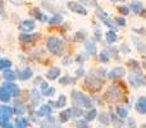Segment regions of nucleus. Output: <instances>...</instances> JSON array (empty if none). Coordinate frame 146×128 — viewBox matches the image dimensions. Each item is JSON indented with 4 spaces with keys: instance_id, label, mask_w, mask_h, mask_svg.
<instances>
[{
    "instance_id": "14",
    "label": "nucleus",
    "mask_w": 146,
    "mask_h": 128,
    "mask_svg": "<svg viewBox=\"0 0 146 128\" xmlns=\"http://www.w3.org/2000/svg\"><path fill=\"white\" fill-rule=\"evenodd\" d=\"M31 77H32V69H31V68H25L22 72L18 73V78L22 81H26Z\"/></svg>"
},
{
    "instance_id": "40",
    "label": "nucleus",
    "mask_w": 146,
    "mask_h": 128,
    "mask_svg": "<svg viewBox=\"0 0 146 128\" xmlns=\"http://www.w3.org/2000/svg\"><path fill=\"white\" fill-rule=\"evenodd\" d=\"M42 92H44V95H46V96H50V95H53V94H54V88L49 86V87L46 88L45 91H42Z\"/></svg>"
},
{
    "instance_id": "30",
    "label": "nucleus",
    "mask_w": 146,
    "mask_h": 128,
    "mask_svg": "<svg viewBox=\"0 0 146 128\" xmlns=\"http://www.w3.org/2000/svg\"><path fill=\"white\" fill-rule=\"evenodd\" d=\"M99 121H100L101 123H104V124H109L110 119H109V115L106 113H100L99 114Z\"/></svg>"
},
{
    "instance_id": "41",
    "label": "nucleus",
    "mask_w": 146,
    "mask_h": 128,
    "mask_svg": "<svg viewBox=\"0 0 146 128\" xmlns=\"http://www.w3.org/2000/svg\"><path fill=\"white\" fill-rule=\"evenodd\" d=\"M72 82H73V80L72 78H69L68 76H67L66 78H62L60 80V83H72Z\"/></svg>"
},
{
    "instance_id": "9",
    "label": "nucleus",
    "mask_w": 146,
    "mask_h": 128,
    "mask_svg": "<svg viewBox=\"0 0 146 128\" xmlns=\"http://www.w3.org/2000/svg\"><path fill=\"white\" fill-rule=\"evenodd\" d=\"M4 87L7 88L8 91H9L10 94H12V96H14V97H17V96H19V94H21V91H19V88H18V86H15L14 83H12L9 81V82H7L4 85Z\"/></svg>"
},
{
    "instance_id": "34",
    "label": "nucleus",
    "mask_w": 146,
    "mask_h": 128,
    "mask_svg": "<svg viewBox=\"0 0 146 128\" xmlns=\"http://www.w3.org/2000/svg\"><path fill=\"white\" fill-rule=\"evenodd\" d=\"M110 117H111V121H113L114 126H115L117 128H119V127H122V126H123V122H122L121 119H118V118H117V117L114 115V114H111Z\"/></svg>"
},
{
    "instance_id": "38",
    "label": "nucleus",
    "mask_w": 146,
    "mask_h": 128,
    "mask_svg": "<svg viewBox=\"0 0 146 128\" xmlns=\"http://www.w3.org/2000/svg\"><path fill=\"white\" fill-rule=\"evenodd\" d=\"M86 122L87 121H77V127L78 128H90V126Z\"/></svg>"
},
{
    "instance_id": "2",
    "label": "nucleus",
    "mask_w": 146,
    "mask_h": 128,
    "mask_svg": "<svg viewBox=\"0 0 146 128\" xmlns=\"http://www.w3.org/2000/svg\"><path fill=\"white\" fill-rule=\"evenodd\" d=\"M72 99L76 104H78V106H83V108H92V103L86 95H83L80 91H73L72 92Z\"/></svg>"
},
{
    "instance_id": "17",
    "label": "nucleus",
    "mask_w": 146,
    "mask_h": 128,
    "mask_svg": "<svg viewBox=\"0 0 146 128\" xmlns=\"http://www.w3.org/2000/svg\"><path fill=\"white\" fill-rule=\"evenodd\" d=\"M71 117H72V109H66V110H63L60 114H59V118H60L62 123H66V122H68Z\"/></svg>"
},
{
    "instance_id": "45",
    "label": "nucleus",
    "mask_w": 146,
    "mask_h": 128,
    "mask_svg": "<svg viewBox=\"0 0 146 128\" xmlns=\"http://www.w3.org/2000/svg\"><path fill=\"white\" fill-rule=\"evenodd\" d=\"M12 3H14V4H17V5H19V4H22L23 3V0H10Z\"/></svg>"
},
{
    "instance_id": "6",
    "label": "nucleus",
    "mask_w": 146,
    "mask_h": 128,
    "mask_svg": "<svg viewBox=\"0 0 146 128\" xmlns=\"http://www.w3.org/2000/svg\"><path fill=\"white\" fill-rule=\"evenodd\" d=\"M67 5H68V8L72 10V12L77 13V14H81V15H86V14H87V12H86L85 8H83L81 4L76 3V1H69Z\"/></svg>"
},
{
    "instance_id": "43",
    "label": "nucleus",
    "mask_w": 146,
    "mask_h": 128,
    "mask_svg": "<svg viewBox=\"0 0 146 128\" xmlns=\"http://www.w3.org/2000/svg\"><path fill=\"white\" fill-rule=\"evenodd\" d=\"M137 50H141V51H145V48H144V44H137Z\"/></svg>"
},
{
    "instance_id": "19",
    "label": "nucleus",
    "mask_w": 146,
    "mask_h": 128,
    "mask_svg": "<svg viewBox=\"0 0 146 128\" xmlns=\"http://www.w3.org/2000/svg\"><path fill=\"white\" fill-rule=\"evenodd\" d=\"M50 113H51V108L49 105H42L37 111V114L40 117H46V115H49Z\"/></svg>"
},
{
    "instance_id": "29",
    "label": "nucleus",
    "mask_w": 146,
    "mask_h": 128,
    "mask_svg": "<svg viewBox=\"0 0 146 128\" xmlns=\"http://www.w3.org/2000/svg\"><path fill=\"white\" fill-rule=\"evenodd\" d=\"M31 13H32V14H33V17H35V18H37V19H40V21H46V19H48V18H46V17H44V14H41V13H40V10H38V9H36V8H35V9H32V10H31Z\"/></svg>"
},
{
    "instance_id": "20",
    "label": "nucleus",
    "mask_w": 146,
    "mask_h": 128,
    "mask_svg": "<svg viewBox=\"0 0 146 128\" xmlns=\"http://www.w3.org/2000/svg\"><path fill=\"white\" fill-rule=\"evenodd\" d=\"M66 103H67L66 96H64V95H60L56 103H50V104H51V105H55L56 108H64V106H66Z\"/></svg>"
},
{
    "instance_id": "11",
    "label": "nucleus",
    "mask_w": 146,
    "mask_h": 128,
    "mask_svg": "<svg viewBox=\"0 0 146 128\" xmlns=\"http://www.w3.org/2000/svg\"><path fill=\"white\" fill-rule=\"evenodd\" d=\"M33 28H35V22L31 19L23 21L22 25H21V30L25 31V32H30V31H32Z\"/></svg>"
},
{
    "instance_id": "48",
    "label": "nucleus",
    "mask_w": 146,
    "mask_h": 128,
    "mask_svg": "<svg viewBox=\"0 0 146 128\" xmlns=\"http://www.w3.org/2000/svg\"><path fill=\"white\" fill-rule=\"evenodd\" d=\"M144 65H145V68H146V62H145V63H144Z\"/></svg>"
},
{
    "instance_id": "28",
    "label": "nucleus",
    "mask_w": 146,
    "mask_h": 128,
    "mask_svg": "<svg viewBox=\"0 0 146 128\" xmlns=\"http://www.w3.org/2000/svg\"><path fill=\"white\" fill-rule=\"evenodd\" d=\"M62 21H63V17H62L60 14H56V15H54L50 21H49V23H50L51 26H55V25H59Z\"/></svg>"
},
{
    "instance_id": "22",
    "label": "nucleus",
    "mask_w": 146,
    "mask_h": 128,
    "mask_svg": "<svg viewBox=\"0 0 146 128\" xmlns=\"http://www.w3.org/2000/svg\"><path fill=\"white\" fill-rule=\"evenodd\" d=\"M86 50H87V53L90 54V55H95V53H96L95 44H94L92 41H87V42H86Z\"/></svg>"
},
{
    "instance_id": "15",
    "label": "nucleus",
    "mask_w": 146,
    "mask_h": 128,
    "mask_svg": "<svg viewBox=\"0 0 146 128\" xmlns=\"http://www.w3.org/2000/svg\"><path fill=\"white\" fill-rule=\"evenodd\" d=\"M59 76H60V68H58V67H53L48 72V78L49 80H51V81L56 80Z\"/></svg>"
},
{
    "instance_id": "21",
    "label": "nucleus",
    "mask_w": 146,
    "mask_h": 128,
    "mask_svg": "<svg viewBox=\"0 0 146 128\" xmlns=\"http://www.w3.org/2000/svg\"><path fill=\"white\" fill-rule=\"evenodd\" d=\"M96 117H98V111H96V109H90V110L86 113L85 119H86L87 122H90V121H94Z\"/></svg>"
},
{
    "instance_id": "31",
    "label": "nucleus",
    "mask_w": 146,
    "mask_h": 128,
    "mask_svg": "<svg viewBox=\"0 0 146 128\" xmlns=\"http://www.w3.org/2000/svg\"><path fill=\"white\" fill-rule=\"evenodd\" d=\"M0 126H1V128H13V126L9 123V119L1 118V117H0Z\"/></svg>"
},
{
    "instance_id": "24",
    "label": "nucleus",
    "mask_w": 146,
    "mask_h": 128,
    "mask_svg": "<svg viewBox=\"0 0 146 128\" xmlns=\"http://www.w3.org/2000/svg\"><path fill=\"white\" fill-rule=\"evenodd\" d=\"M117 33L114 32V31H108L106 32V41H108L109 44H113V42H115L117 41Z\"/></svg>"
},
{
    "instance_id": "27",
    "label": "nucleus",
    "mask_w": 146,
    "mask_h": 128,
    "mask_svg": "<svg viewBox=\"0 0 146 128\" xmlns=\"http://www.w3.org/2000/svg\"><path fill=\"white\" fill-rule=\"evenodd\" d=\"M12 67V62L8 59H0V69H9Z\"/></svg>"
},
{
    "instance_id": "46",
    "label": "nucleus",
    "mask_w": 146,
    "mask_h": 128,
    "mask_svg": "<svg viewBox=\"0 0 146 128\" xmlns=\"http://www.w3.org/2000/svg\"><path fill=\"white\" fill-rule=\"evenodd\" d=\"M51 127V124H49V123H44V124H41V128H50Z\"/></svg>"
},
{
    "instance_id": "16",
    "label": "nucleus",
    "mask_w": 146,
    "mask_h": 128,
    "mask_svg": "<svg viewBox=\"0 0 146 128\" xmlns=\"http://www.w3.org/2000/svg\"><path fill=\"white\" fill-rule=\"evenodd\" d=\"M38 37V35H30V33H22V35L19 36V40L22 41V42H32V41H35L36 38Z\"/></svg>"
},
{
    "instance_id": "33",
    "label": "nucleus",
    "mask_w": 146,
    "mask_h": 128,
    "mask_svg": "<svg viewBox=\"0 0 146 128\" xmlns=\"http://www.w3.org/2000/svg\"><path fill=\"white\" fill-rule=\"evenodd\" d=\"M117 113H118L119 118H127V115H128V111L124 108H117Z\"/></svg>"
},
{
    "instance_id": "7",
    "label": "nucleus",
    "mask_w": 146,
    "mask_h": 128,
    "mask_svg": "<svg viewBox=\"0 0 146 128\" xmlns=\"http://www.w3.org/2000/svg\"><path fill=\"white\" fill-rule=\"evenodd\" d=\"M86 85L88 86L87 88H90V90H92V91H98L101 88V82L95 77H88L87 80H86Z\"/></svg>"
},
{
    "instance_id": "37",
    "label": "nucleus",
    "mask_w": 146,
    "mask_h": 128,
    "mask_svg": "<svg viewBox=\"0 0 146 128\" xmlns=\"http://www.w3.org/2000/svg\"><path fill=\"white\" fill-rule=\"evenodd\" d=\"M119 9V13H122L123 15H127L129 13V8H127V7H124V5H122V7H119L118 8Z\"/></svg>"
},
{
    "instance_id": "44",
    "label": "nucleus",
    "mask_w": 146,
    "mask_h": 128,
    "mask_svg": "<svg viewBox=\"0 0 146 128\" xmlns=\"http://www.w3.org/2000/svg\"><path fill=\"white\" fill-rule=\"evenodd\" d=\"M83 72H85V70H83V68H80V69L76 70V74H77V76H82Z\"/></svg>"
},
{
    "instance_id": "18",
    "label": "nucleus",
    "mask_w": 146,
    "mask_h": 128,
    "mask_svg": "<svg viewBox=\"0 0 146 128\" xmlns=\"http://www.w3.org/2000/svg\"><path fill=\"white\" fill-rule=\"evenodd\" d=\"M131 9L133 10L136 14H140V13L142 12V3L141 1H139V0H135V1H132V4H131Z\"/></svg>"
},
{
    "instance_id": "4",
    "label": "nucleus",
    "mask_w": 146,
    "mask_h": 128,
    "mask_svg": "<svg viewBox=\"0 0 146 128\" xmlns=\"http://www.w3.org/2000/svg\"><path fill=\"white\" fill-rule=\"evenodd\" d=\"M96 14H98V17L100 18L101 21H103L104 23H105L108 27H110V28H113V30H115L117 28V26H115V23H114V21L111 19L110 17H109L108 14H106L105 12H104L103 9H98L96 10Z\"/></svg>"
},
{
    "instance_id": "3",
    "label": "nucleus",
    "mask_w": 146,
    "mask_h": 128,
    "mask_svg": "<svg viewBox=\"0 0 146 128\" xmlns=\"http://www.w3.org/2000/svg\"><path fill=\"white\" fill-rule=\"evenodd\" d=\"M121 97H122V94L117 86H111V87L106 91L105 99L109 101V103H117L118 100H121Z\"/></svg>"
},
{
    "instance_id": "1",
    "label": "nucleus",
    "mask_w": 146,
    "mask_h": 128,
    "mask_svg": "<svg viewBox=\"0 0 146 128\" xmlns=\"http://www.w3.org/2000/svg\"><path fill=\"white\" fill-rule=\"evenodd\" d=\"M48 49L51 54L59 55V54H62V51H63V49H64V44L59 37L53 36V37H50L48 40Z\"/></svg>"
},
{
    "instance_id": "42",
    "label": "nucleus",
    "mask_w": 146,
    "mask_h": 128,
    "mask_svg": "<svg viewBox=\"0 0 146 128\" xmlns=\"http://www.w3.org/2000/svg\"><path fill=\"white\" fill-rule=\"evenodd\" d=\"M73 114H74L76 117H80L81 114H82V110L78 109V108H73Z\"/></svg>"
},
{
    "instance_id": "5",
    "label": "nucleus",
    "mask_w": 146,
    "mask_h": 128,
    "mask_svg": "<svg viewBox=\"0 0 146 128\" xmlns=\"http://www.w3.org/2000/svg\"><path fill=\"white\" fill-rule=\"evenodd\" d=\"M128 80H129V83H131L133 87H140V86L146 85L145 78L140 74H129Z\"/></svg>"
},
{
    "instance_id": "13",
    "label": "nucleus",
    "mask_w": 146,
    "mask_h": 128,
    "mask_svg": "<svg viewBox=\"0 0 146 128\" xmlns=\"http://www.w3.org/2000/svg\"><path fill=\"white\" fill-rule=\"evenodd\" d=\"M12 115H13L12 108H9V106H1V108H0V117H1V118L10 119Z\"/></svg>"
},
{
    "instance_id": "26",
    "label": "nucleus",
    "mask_w": 146,
    "mask_h": 128,
    "mask_svg": "<svg viewBox=\"0 0 146 128\" xmlns=\"http://www.w3.org/2000/svg\"><path fill=\"white\" fill-rule=\"evenodd\" d=\"M15 126H17V128H27L28 122H27V119H25V118H18L17 121H15Z\"/></svg>"
},
{
    "instance_id": "12",
    "label": "nucleus",
    "mask_w": 146,
    "mask_h": 128,
    "mask_svg": "<svg viewBox=\"0 0 146 128\" xmlns=\"http://www.w3.org/2000/svg\"><path fill=\"white\" fill-rule=\"evenodd\" d=\"M10 96H12V94H10L4 86H1V87H0V101L8 103V101L10 100Z\"/></svg>"
},
{
    "instance_id": "35",
    "label": "nucleus",
    "mask_w": 146,
    "mask_h": 128,
    "mask_svg": "<svg viewBox=\"0 0 146 128\" xmlns=\"http://www.w3.org/2000/svg\"><path fill=\"white\" fill-rule=\"evenodd\" d=\"M32 100H33V104L40 101V94L37 92V90H32Z\"/></svg>"
},
{
    "instance_id": "8",
    "label": "nucleus",
    "mask_w": 146,
    "mask_h": 128,
    "mask_svg": "<svg viewBox=\"0 0 146 128\" xmlns=\"http://www.w3.org/2000/svg\"><path fill=\"white\" fill-rule=\"evenodd\" d=\"M124 74H126V70H124L122 67H117V68H114L113 70H110V72H109L108 78H110V80H115V78L123 77Z\"/></svg>"
},
{
    "instance_id": "47",
    "label": "nucleus",
    "mask_w": 146,
    "mask_h": 128,
    "mask_svg": "<svg viewBox=\"0 0 146 128\" xmlns=\"http://www.w3.org/2000/svg\"><path fill=\"white\" fill-rule=\"evenodd\" d=\"M1 12H3V1L0 0V13H1Z\"/></svg>"
},
{
    "instance_id": "10",
    "label": "nucleus",
    "mask_w": 146,
    "mask_h": 128,
    "mask_svg": "<svg viewBox=\"0 0 146 128\" xmlns=\"http://www.w3.org/2000/svg\"><path fill=\"white\" fill-rule=\"evenodd\" d=\"M136 110L140 114H146V97H140L136 103Z\"/></svg>"
},
{
    "instance_id": "36",
    "label": "nucleus",
    "mask_w": 146,
    "mask_h": 128,
    "mask_svg": "<svg viewBox=\"0 0 146 128\" xmlns=\"http://www.w3.org/2000/svg\"><path fill=\"white\" fill-rule=\"evenodd\" d=\"M128 65L129 67H132L135 70H137V72H140V64L137 63L136 60H129L128 62Z\"/></svg>"
},
{
    "instance_id": "32",
    "label": "nucleus",
    "mask_w": 146,
    "mask_h": 128,
    "mask_svg": "<svg viewBox=\"0 0 146 128\" xmlns=\"http://www.w3.org/2000/svg\"><path fill=\"white\" fill-rule=\"evenodd\" d=\"M99 59H100V62H103V63H108L109 62V55H108V51H101L100 55H99Z\"/></svg>"
},
{
    "instance_id": "23",
    "label": "nucleus",
    "mask_w": 146,
    "mask_h": 128,
    "mask_svg": "<svg viewBox=\"0 0 146 128\" xmlns=\"http://www.w3.org/2000/svg\"><path fill=\"white\" fill-rule=\"evenodd\" d=\"M4 78L7 81H10V82H12V81H14L15 78H17V74H15L14 72H12L10 69H5L4 70Z\"/></svg>"
},
{
    "instance_id": "39",
    "label": "nucleus",
    "mask_w": 146,
    "mask_h": 128,
    "mask_svg": "<svg viewBox=\"0 0 146 128\" xmlns=\"http://www.w3.org/2000/svg\"><path fill=\"white\" fill-rule=\"evenodd\" d=\"M115 22L118 23L119 26H122V27H123V26H126V19H124L123 17H118V18H115Z\"/></svg>"
},
{
    "instance_id": "25",
    "label": "nucleus",
    "mask_w": 146,
    "mask_h": 128,
    "mask_svg": "<svg viewBox=\"0 0 146 128\" xmlns=\"http://www.w3.org/2000/svg\"><path fill=\"white\" fill-rule=\"evenodd\" d=\"M26 109H25V105L21 103H17L14 105V113L17 114V115H22V114H25Z\"/></svg>"
}]
</instances>
